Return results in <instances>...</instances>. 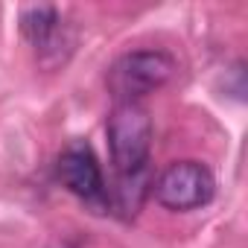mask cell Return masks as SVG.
I'll list each match as a JSON object with an SVG mask.
<instances>
[{
    "instance_id": "cell-4",
    "label": "cell",
    "mask_w": 248,
    "mask_h": 248,
    "mask_svg": "<svg viewBox=\"0 0 248 248\" xmlns=\"http://www.w3.org/2000/svg\"><path fill=\"white\" fill-rule=\"evenodd\" d=\"M56 175L59 181L82 202H88L91 207L102 210L108 207V190H105V178H102V170L91 152V146L85 143H73L67 146L62 155H59V164H56Z\"/></svg>"
},
{
    "instance_id": "cell-5",
    "label": "cell",
    "mask_w": 248,
    "mask_h": 248,
    "mask_svg": "<svg viewBox=\"0 0 248 248\" xmlns=\"http://www.w3.org/2000/svg\"><path fill=\"white\" fill-rule=\"evenodd\" d=\"M21 30L44 62L50 56H53V62L64 59L62 47L70 50V44H73V38L67 35V24L56 6H30L21 15Z\"/></svg>"
},
{
    "instance_id": "cell-2",
    "label": "cell",
    "mask_w": 248,
    "mask_h": 248,
    "mask_svg": "<svg viewBox=\"0 0 248 248\" xmlns=\"http://www.w3.org/2000/svg\"><path fill=\"white\" fill-rule=\"evenodd\" d=\"M175 73V59L164 50H135L120 56L108 70V93L117 105H132L164 88Z\"/></svg>"
},
{
    "instance_id": "cell-3",
    "label": "cell",
    "mask_w": 248,
    "mask_h": 248,
    "mask_svg": "<svg viewBox=\"0 0 248 248\" xmlns=\"http://www.w3.org/2000/svg\"><path fill=\"white\" fill-rule=\"evenodd\" d=\"M152 193L167 210H199L213 199L216 181L204 164L175 161L152 181Z\"/></svg>"
},
{
    "instance_id": "cell-1",
    "label": "cell",
    "mask_w": 248,
    "mask_h": 248,
    "mask_svg": "<svg viewBox=\"0 0 248 248\" xmlns=\"http://www.w3.org/2000/svg\"><path fill=\"white\" fill-rule=\"evenodd\" d=\"M108 149L117 170V181L149 178L152 152V120L140 102L114 105L108 117Z\"/></svg>"
}]
</instances>
